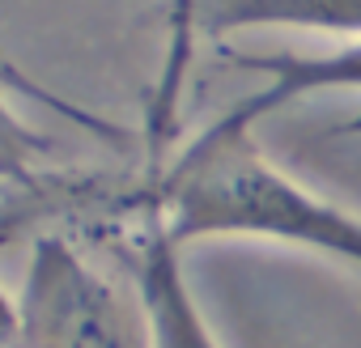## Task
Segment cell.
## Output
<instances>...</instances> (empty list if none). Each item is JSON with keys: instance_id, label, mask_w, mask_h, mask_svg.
Returning a JSON list of instances; mask_svg holds the SVG:
<instances>
[{"instance_id": "7a4b0ae2", "label": "cell", "mask_w": 361, "mask_h": 348, "mask_svg": "<svg viewBox=\"0 0 361 348\" xmlns=\"http://www.w3.org/2000/svg\"><path fill=\"white\" fill-rule=\"evenodd\" d=\"M5 348H157V331L136 272L119 280L68 230H43L9 289Z\"/></svg>"}, {"instance_id": "6da1fadb", "label": "cell", "mask_w": 361, "mask_h": 348, "mask_svg": "<svg viewBox=\"0 0 361 348\" xmlns=\"http://www.w3.org/2000/svg\"><path fill=\"white\" fill-rule=\"evenodd\" d=\"M149 200L157 225L178 247L200 238H259L361 272V213L298 183L259 149L255 128L226 111L153 170Z\"/></svg>"}, {"instance_id": "3957f363", "label": "cell", "mask_w": 361, "mask_h": 348, "mask_svg": "<svg viewBox=\"0 0 361 348\" xmlns=\"http://www.w3.org/2000/svg\"><path fill=\"white\" fill-rule=\"evenodd\" d=\"M234 64L264 73V89L234 102L226 115L259 128L268 115L319 98V94H361V43H340L323 56H234Z\"/></svg>"}, {"instance_id": "277c9868", "label": "cell", "mask_w": 361, "mask_h": 348, "mask_svg": "<svg viewBox=\"0 0 361 348\" xmlns=\"http://www.w3.org/2000/svg\"><path fill=\"white\" fill-rule=\"evenodd\" d=\"M302 30L361 43V0H200V35Z\"/></svg>"}]
</instances>
